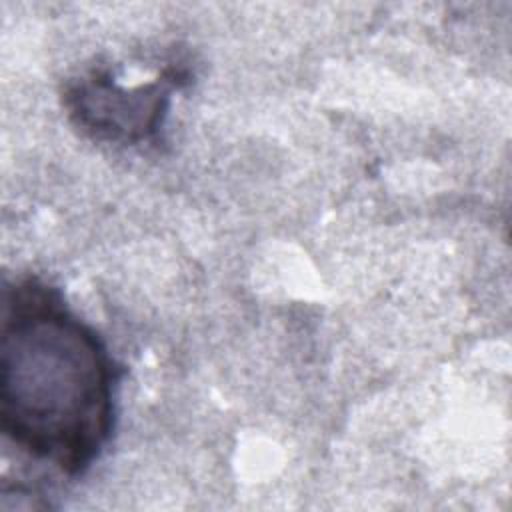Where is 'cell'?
<instances>
[{
    "mask_svg": "<svg viewBox=\"0 0 512 512\" xmlns=\"http://www.w3.org/2000/svg\"><path fill=\"white\" fill-rule=\"evenodd\" d=\"M0 350L4 428L62 464L88 460L106 436L112 400L96 334L52 298L20 296Z\"/></svg>",
    "mask_w": 512,
    "mask_h": 512,
    "instance_id": "1",
    "label": "cell"
}]
</instances>
